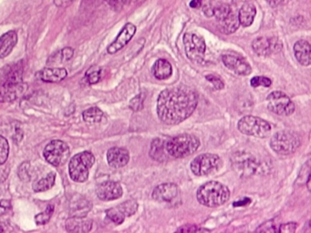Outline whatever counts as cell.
<instances>
[{
	"instance_id": "obj_1",
	"label": "cell",
	"mask_w": 311,
	"mask_h": 233,
	"mask_svg": "<svg viewBox=\"0 0 311 233\" xmlns=\"http://www.w3.org/2000/svg\"><path fill=\"white\" fill-rule=\"evenodd\" d=\"M198 103L195 90L177 86L163 90L157 101L159 118L167 125H177L194 113Z\"/></svg>"
},
{
	"instance_id": "obj_2",
	"label": "cell",
	"mask_w": 311,
	"mask_h": 233,
	"mask_svg": "<svg viewBox=\"0 0 311 233\" xmlns=\"http://www.w3.org/2000/svg\"><path fill=\"white\" fill-rule=\"evenodd\" d=\"M197 201L204 206L216 208L225 204L229 200L230 191L227 186L218 181H208L198 189Z\"/></svg>"
},
{
	"instance_id": "obj_3",
	"label": "cell",
	"mask_w": 311,
	"mask_h": 233,
	"mask_svg": "<svg viewBox=\"0 0 311 233\" xmlns=\"http://www.w3.org/2000/svg\"><path fill=\"white\" fill-rule=\"evenodd\" d=\"M200 146V140L194 135L182 134L166 141V151L176 159H183L195 153Z\"/></svg>"
},
{
	"instance_id": "obj_4",
	"label": "cell",
	"mask_w": 311,
	"mask_h": 233,
	"mask_svg": "<svg viewBox=\"0 0 311 233\" xmlns=\"http://www.w3.org/2000/svg\"><path fill=\"white\" fill-rule=\"evenodd\" d=\"M95 162V157L90 151L75 155L69 164V176L75 182H85L89 178V171Z\"/></svg>"
},
{
	"instance_id": "obj_5",
	"label": "cell",
	"mask_w": 311,
	"mask_h": 233,
	"mask_svg": "<svg viewBox=\"0 0 311 233\" xmlns=\"http://www.w3.org/2000/svg\"><path fill=\"white\" fill-rule=\"evenodd\" d=\"M238 127L242 134L256 138H266L271 131L269 122L256 116H243L238 121Z\"/></svg>"
},
{
	"instance_id": "obj_6",
	"label": "cell",
	"mask_w": 311,
	"mask_h": 233,
	"mask_svg": "<svg viewBox=\"0 0 311 233\" xmlns=\"http://www.w3.org/2000/svg\"><path fill=\"white\" fill-rule=\"evenodd\" d=\"M301 146V138L291 131H280L276 133L270 140V147L280 155H290L294 153Z\"/></svg>"
},
{
	"instance_id": "obj_7",
	"label": "cell",
	"mask_w": 311,
	"mask_h": 233,
	"mask_svg": "<svg viewBox=\"0 0 311 233\" xmlns=\"http://www.w3.org/2000/svg\"><path fill=\"white\" fill-rule=\"evenodd\" d=\"M214 16H216L222 31L226 34L235 33L240 26L238 14L228 4L217 3Z\"/></svg>"
},
{
	"instance_id": "obj_8",
	"label": "cell",
	"mask_w": 311,
	"mask_h": 233,
	"mask_svg": "<svg viewBox=\"0 0 311 233\" xmlns=\"http://www.w3.org/2000/svg\"><path fill=\"white\" fill-rule=\"evenodd\" d=\"M222 160L216 154H202L191 162V170L196 176H208L218 171Z\"/></svg>"
},
{
	"instance_id": "obj_9",
	"label": "cell",
	"mask_w": 311,
	"mask_h": 233,
	"mask_svg": "<svg viewBox=\"0 0 311 233\" xmlns=\"http://www.w3.org/2000/svg\"><path fill=\"white\" fill-rule=\"evenodd\" d=\"M268 108L270 112L280 116H290L295 112V105L290 97L281 91H273L268 98Z\"/></svg>"
},
{
	"instance_id": "obj_10",
	"label": "cell",
	"mask_w": 311,
	"mask_h": 233,
	"mask_svg": "<svg viewBox=\"0 0 311 233\" xmlns=\"http://www.w3.org/2000/svg\"><path fill=\"white\" fill-rule=\"evenodd\" d=\"M43 154L49 164L59 167L65 164L69 159V146L61 140H52L46 146Z\"/></svg>"
},
{
	"instance_id": "obj_11",
	"label": "cell",
	"mask_w": 311,
	"mask_h": 233,
	"mask_svg": "<svg viewBox=\"0 0 311 233\" xmlns=\"http://www.w3.org/2000/svg\"><path fill=\"white\" fill-rule=\"evenodd\" d=\"M185 52L187 58L195 63H201L206 54V41L195 33H186L184 36Z\"/></svg>"
},
{
	"instance_id": "obj_12",
	"label": "cell",
	"mask_w": 311,
	"mask_h": 233,
	"mask_svg": "<svg viewBox=\"0 0 311 233\" xmlns=\"http://www.w3.org/2000/svg\"><path fill=\"white\" fill-rule=\"evenodd\" d=\"M252 48L257 55L266 57L279 52L282 48V43L277 37H258L252 43Z\"/></svg>"
},
{
	"instance_id": "obj_13",
	"label": "cell",
	"mask_w": 311,
	"mask_h": 233,
	"mask_svg": "<svg viewBox=\"0 0 311 233\" xmlns=\"http://www.w3.org/2000/svg\"><path fill=\"white\" fill-rule=\"evenodd\" d=\"M233 164L238 173L239 172L243 176L253 174L258 169V162L254 159L253 156L246 152L235 154L233 158Z\"/></svg>"
},
{
	"instance_id": "obj_14",
	"label": "cell",
	"mask_w": 311,
	"mask_h": 233,
	"mask_svg": "<svg viewBox=\"0 0 311 233\" xmlns=\"http://www.w3.org/2000/svg\"><path fill=\"white\" fill-rule=\"evenodd\" d=\"M222 61L227 69L239 76H248L252 72V68L248 61L239 56L236 55H224Z\"/></svg>"
},
{
	"instance_id": "obj_15",
	"label": "cell",
	"mask_w": 311,
	"mask_h": 233,
	"mask_svg": "<svg viewBox=\"0 0 311 233\" xmlns=\"http://www.w3.org/2000/svg\"><path fill=\"white\" fill-rule=\"evenodd\" d=\"M96 194L101 201L111 202L122 196V188L115 181H105L97 187Z\"/></svg>"
},
{
	"instance_id": "obj_16",
	"label": "cell",
	"mask_w": 311,
	"mask_h": 233,
	"mask_svg": "<svg viewBox=\"0 0 311 233\" xmlns=\"http://www.w3.org/2000/svg\"><path fill=\"white\" fill-rule=\"evenodd\" d=\"M136 27L132 23H127L117 36L116 39L107 48L109 54H114L124 48L136 33Z\"/></svg>"
},
{
	"instance_id": "obj_17",
	"label": "cell",
	"mask_w": 311,
	"mask_h": 233,
	"mask_svg": "<svg viewBox=\"0 0 311 233\" xmlns=\"http://www.w3.org/2000/svg\"><path fill=\"white\" fill-rule=\"evenodd\" d=\"M26 86L19 82V80H8L0 90V101H13L21 96Z\"/></svg>"
},
{
	"instance_id": "obj_18",
	"label": "cell",
	"mask_w": 311,
	"mask_h": 233,
	"mask_svg": "<svg viewBox=\"0 0 311 233\" xmlns=\"http://www.w3.org/2000/svg\"><path fill=\"white\" fill-rule=\"evenodd\" d=\"M107 160L111 168L120 169L126 166L130 160L129 151L123 148H111L107 152Z\"/></svg>"
},
{
	"instance_id": "obj_19",
	"label": "cell",
	"mask_w": 311,
	"mask_h": 233,
	"mask_svg": "<svg viewBox=\"0 0 311 233\" xmlns=\"http://www.w3.org/2000/svg\"><path fill=\"white\" fill-rule=\"evenodd\" d=\"M177 194L178 188L174 183H164L153 190V199L159 202H172Z\"/></svg>"
},
{
	"instance_id": "obj_20",
	"label": "cell",
	"mask_w": 311,
	"mask_h": 233,
	"mask_svg": "<svg viewBox=\"0 0 311 233\" xmlns=\"http://www.w3.org/2000/svg\"><path fill=\"white\" fill-rule=\"evenodd\" d=\"M68 75V72L63 68H46L38 71L37 78L44 82L56 83L63 80Z\"/></svg>"
},
{
	"instance_id": "obj_21",
	"label": "cell",
	"mask_w": 311,
	"mask_h": 233,
	"mask_svg": "<svg viewBox=\"0 0 311 233\" xmlns=\"http://www.w3.org/2000/svg\"><path fill=\"white\" fill-rule=\"evenodd\" d=\"M92 227V221L85 217L74 216L66 221V230L69 233H88Z\"/></svg>"
},
{
	"instance_id": "obj_22",
	"label": "cell",
	"mask_w": 311,
	"mask_h": 233,
	"mask_svg": "<svg viewBox=\"0 0 311 233\" xmlns=\"http://www.w3.org/2000/svg\"><path fill=\"white\" fill-rule=\"evenodd\" d=\"M17 42V34L14 30L5 32L0 37V58L7 57Z\"/></svg>"
},
{
	"instance_id": "obj_23",
	"label": "cell",
	"mask_w": 311,
	"mask_h": 233,
	"mask_svg": "<svg viewBox=\"0 0 311 233\" xmlns=\"http://www.w3.org/2000/svg\"><path fill=\"white\" fill-rule=\"evenodd\" d=\"M311 45L306 40H299L294 45L296 58L302 66L308 67L311 65Z\"/></svg>"
},
{
	"instance_id": "obj_24",
	"label": "cell",
	"mask_w": 311,
	"mask_h": 233,
	"mask_svg": "<svg viewBox=\"0 0 311 233\" xmlns=\"http://www.w3.org/2000/svg\"><path fill=\"white\" fill-rule=\"evenodd\" d=\"M153 76L159 80H168L173 74L172 65L166 59H158L153 66Z\"/></svg>"
},
{
	"instance_id": "obj_25",
	"label": "cell",
	"mask_w": 311,
	"mask_h": 233,
	"mask_svg": "<svg viewBox=\"0 0 311 233\" xmlns=\"http://www.w3.org/2000/svg\"><path fill=\"white\" fill-rule=\"evenodd\" d=\"M257 15V8L251 3H246L241 6L238 12V19L240 25L247 27L253 24L255 16Z\"/></svg>"
},
{
	"instance_id": "obj_26",
	"label": "cell",
	"mask_w": 311,
	"mask_h": 233,
	"mask_svg": "<svg viewBox=\"0 0 311 233\" xmlns=\"http://www.w3.org/2000/svg\"><path fill=\"white\" fill-rule=\"evenodd\" d=\"M166 141L162 138H155L152 142L150 148V156L152 159L157 161H164L167 157V151L165 147Z\"/></svg>"
},
{
	"instance_id": "obj_27",
	"label": "cell",
	"mask_w": 311,
	"mask_h": 233,
	"mask_svg": "<svg viewBox=\"0 0 311 233\" xmlns=\"http://www.w3.org/2000/svg\"><path fill=\"white\" fill-rule=\"evenodd\" d=\"M55 180H56V174L54 172H50L47 175L46 178H43L41 180L36 181L33 184V190L35 192L48 191L55 184Z\"/></svg>"
},
{
	"instance_id": "obj_28",
	"label": "cell",
	"mask_w": 311,
	"mask_h": 233,
	"mask_svg": "<svg viewBox=\"0 0 311 233\" xmlns=\"http://www.w3.org/2000/svg\"><path fill=\"white\" fill-rule=\"evenodd\" d=\"M82 116H83L85 122H87L89 124H96V123H99L102 120L104 114L99 108L92 107V108H90V109H88L83 112Z\"/></svg>"
},
{
	"instance_id": "obj_29",
	"label": "cell",
	"mask_w": 311,
	"mask_h": 233,
	"mask_svg": "<svg viewBox=\"0 0 311 233\" xmlns=\"http://www.w3.org/2000/svg\"><path fill=\"white\" fill-rule=\"evenodd\" d=\"M125 217H130L137 212L138 204L135 201H127L117 207Z\"/></svg>"
},
{
	"instance_id": "obj_30",
	"label": "cell",
	"mask_w": 311,
	"mask_h": 233,
	"mask_svg": "<svg viewBox=\"0 0 311 233\" xmlns=\"http://www.w3.org/2000/svg\"><path fill=\"white\" fill-rule=\"evenodd\" d=\"M100 75H101V69L94 66L86 72L85 80H87L89 84H95L100 81Z\"/></svg>"
},
{
	"instance_id": "obj_31",
	"label": "cell",
	"mask_w": 311,
	"mask_h": 233,
	"mask_svg": "<svg viewBox=\"0 0 311 233\" xmlns=\"http://www.w3.org/2000/svg\"><path fill=\"white\" fill-rule=\"evenodd\" d=\"M107 217L111 220L112 223H115L117 225H120L124 222L125 216L121 213V211L118 208H111L106 212Z\"/></svg>"
},
{
	"instance_id": "obj_32",
	"label": "cell",
	"mask_w": 311,
	"mask_h": 233,
	"mask_svg": "<svg viewBox=\"0 0 311 233\" xmlns=\"http://www.w3.org/2000/svg\"><path fill=\"white\" fill-rule=\"evenodd\" d=\"M9 146L6 138L0 136V165H3L8 158Z\"/></svg>"
},
{
	"instance_id": "obj_33",
	"label": "cell",
	"mask_w": 311,
	"mask_h": 233,
	"mask_svg": "<svg viewBox=\"0 0 311 233\" xmlns=\"http://www.w3.org/2000/svg\"><path fill=\"white\" fill-rule=\"evenodd\" d=\"M53 210H54L53 206L49 205L45 212L37 214V216L35 217V221H36L37 225H44V224L48 223L50 218L52 216Z\"/></svg>"
},
{
	"instance_id": "obj_34",
	"label": "cell",
	"mask_w": 311,
	"mask_h": 233,
	"mask_svg": "<svg viewBox=\"0 0 311 233\" xmlns=\"http://www.w3.org/2000/svg\"><path fill=\"white\" fill-rule=\"evenodd\" d=\"M216 5L217 3H216L214 0H203L201 7L203 8V12L206 16L211 17L214 16Z\"/></svg>"
},
{
	"instance_id": "obj_35",
	"label": "cell",
	"mask_w": 311,
	"mask_h": 233,
	"mask_svg": "<svg viewBox=\"0 0 311 233\" xmlns=\"http://www.w3.org/2000/svg\"><path fill=\"white\" fill-rule=\"evenodd\" d=\"M250 84L253 88H259V86H263L265 88H269L272 85V81L269 78L266 77H254L250 81Z\"/></svg>"
},
{
	"instance_id": "obj_36",
	"label": "cell",
	"mask_w": 311,
	"mask_h": 233,
	"mask_svg": "<svg viewBox=\"0 0 311 233\" xmlns=\"http://www.w3.org/2000/svg\"><path fill=\"white\" fill-rule=\"evenodd\" d=\"M257 233H277V223L275 220H270L267 223H263L261 226H259V229L256 231Z\"/></svg>"
},
{
	"instance_id": "obj_37",
	"label": "cell",
	"mask_w": 311,
	"mask_h": 233,
	"mask_svg": "<svg viewBox=\"0 0 311 233\" xmlns=\"http://www.w3.org/2000/svg\"><path fill=\"white\" fill-rule=\"evenodd\" d=\"M206 79L208 80L209 82H211L212 84L214 85V87L216 88V90H223L224 87H225V84H224V82L222 81L221 79L218 78V77H216L215 75H207V76H206Z\"/></svg>"
},
{
	"instance_id": "obj_38",
	"label": "cell",
	"mask_w": 311,
	"mask_h": 233,
	"mask_svg": "<svg viewBox=\"0 0 311 233\" xmlns=\"http://www.w3.org/2000/svg\"><path fill=\"white\" fill-rule=\"evenodd\" d=\"M298 228V224L295 223H289L286 224L280 225V229L278 233H295L296 230Z\"/></svg>"
},
{
	"instance_id": "obj_39",
	"label": "cell",
	"mask_w": 311,
	"mask_h": 233,
	"mask_svg": "<svg viewBox=\"0 0 311 233\" xmlns=\"http://www.w3.org/2000/svg\"><path fill=\"white\" fill-rule=\"evenodd\" d=\"M74 50L71 48H65L60 51L61 61H67L73 57Z\"/></svg>"
},
{
	"instance_id": "obj_40",
	"label": "cell",
	"mask_w": 311,
	"mask_h": 233,
	"mask_svg": "<svg viewBox=\"0 0 311 233\" xmlns=\"http://www.w3.org/2000/svg\"><path fill=\"white\" fill-rule=\"evenodd\" d=\"M11 209V202L6 200L0 201V216L4 215Z\"/></svg>"
},
{
	"instance_id": "obj_41",
	"label": "cell",
	"mask_w": 311,
	"mask_h": 233,
	"mask_svg": "<svg viewBox=\"0 0 311 233\" xmlns=\"http://www.w3.org/2000/svg\"><path fill=\"white\" fill-rule=\"evenodd\" d=\"M130 107H131V109H132L134 112L140 111V110L143 108V102H142V101L140 102V96L134 98V99L131 101Z\"/></svg>"
},
{
	"instance_id": "obj_42",
	"label": "cell",
	"mask_w": 311,
	"mask_h": 233,
	"mask_svg": "<svg viewBox=\"0 0 311 233\" xmlns=\"http://www.w3.org/2000/svg\"><path fill=\"white\" fill-rule=\"evenodd\" d=\"M177 232L182 233H195V232H201V229L196 228L195 225H185L182 228L177 230Z\"/></svg>"
},
{
	"instance_id": "obj_43",
	"label": "cell",
	"mask_w": 311,
	"mask_h": 233,
	"mask_svg": "<svg viewBox=\"0 0 311 233\" xmlns=\"http://www.w3.org/2000/svg\"><path fill=\"white\" fill-rule=\"evenodd\" d=\"M13 232V229L9 225V223L0 221V233H10Z\"/></svg>"
},
{
	"instance_id": "obj_44",
	"label": "cell",
	"mask_w": 311,
	"mask_h": 233,
	"mask_svg": "<svg viewBox=\"0 0 311 233\" xmlns=\"http://www.w3.org/2000/svg\"><path fill=\"white\" fill-rule=\"evenodd\" d=\"M251 203V200L249 198H244L242 201H238V202H235L233 203V206L234 207H243L247 206L248 204Z\"/></svg>"
},
{
	"instance_id": "obj_45",
	"label": "cell",
	"mask_w": 311,
	"mask_h": 233,
	"mask_svg": "<svg viewBox=\"0 0 311 233\" xmlns=\"http://www.w3.org/2000/svg\"><path fill=\"white\" fill-rule=\"evenodd\" d=\"M72 1L73 0H54V4L57 6H65L66 5H69Z\"/></svg>"
},
{
	"instance_id": "obj_46",
	"label": "cell",
	"mask_w": 311,
	"mask_h": 233,
	"mask_svg": "<svg viewBox=\"0 0 311 233\" xmlns=\"http://www.w3.org/2000/svg\"><path fill=\"white\" fill-rule=\"evenodd\" d=\"M202 2H203V0H192L189 5L192 8H200Z\"/></svg>"
},
{
	"instance_id": "obj_47",
	"label": "cell",
	"mask_w": 311,
	"mask_h": 233,
	"mask_svg": "<svg viewBox=\"0 0 311 233\" xmlns=\"http://www.w3.org/2000/svg\"><path fill=\"white\" fill-rule=\"evenodd\" d=\"M143 1H145V0H121V2L123 3V4H125V5H132V4H136V3H142Z\"/></svg>"
},
{
	"instance_id": "obj_48",
	"label": "cell",
	"mask_w": 311,
	"mask_h": 233,
	"mask_svg": "<svg viewBox=\"0 0 311 233\" xmlns=\"http://www.w3.org/2000/svg\"><path fill=\"white\" fill-rule=\"evenodd\" d=\"M307 185H308V190L311 191V174L308 176V180H307Z\"/></svg>"
}]
</instances>
